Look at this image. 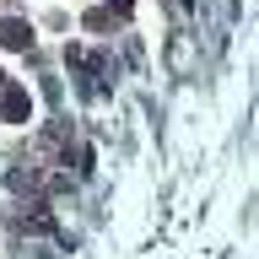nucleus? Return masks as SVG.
Masks as SVG:
<instances>
[{"instance_id":"nucleus-1","label":"nucleus","mask_w":259,"mask_h":259,"mask_svg":"<svg viewBox=\"0 0 259 259\" xmlns=\"http://www.w3.org/2000/svg\"><path fill=\"white\" fill-rule=\"evenodd\" d=\"M0 44L6 49H32V22H22V16L0 22Z\"/></svg>"},{"instance_id":"nucleus-2","label":"nucleus","mask_w":259,"mask_h":259,"mask_svg":"<svg viewBox=\"0 0 259 259\" xmlns=\"http://www.w3.org/2000/svg\"><path fill=\"white\" fill-rule=\"evenodd\" d=\"M0 113H6L11 124H22V119H27V113H32V97L22 92V87H11V92H6V103H0Z\"/></svg>"},{"instance_id":"nucleus-3","label":"nucleus","mask_w":259,"mask_h":259,"mask_svg":"<svg viewBox=\"0 0 259 259\" xmlns=\"http://www.w3.org/2000/svg\"><path fill=\"white\" fill-rule=\"evenodd\" d=\"M108 6H113V11H130V6H135V0H108Z\"/></svg>"},{"instance_id":"nucleus-4","label":"nucleus","mask_w":259,"mask_h":259,"mask_svg":"<svg viewBox=\"0 0 259 259\" xmlns=\"http://www.w3.org/2000/svg\"><path fill=\"white\" fill-rule=\"evenodd\" d=\"M0 81H6V76H0Z\"/></svg>"}]
</instances>
